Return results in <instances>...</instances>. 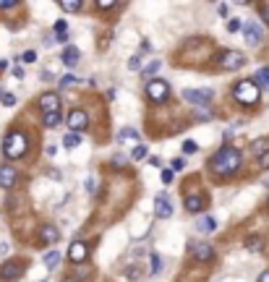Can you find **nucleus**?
Listing matches in <instances>:
<instances>
[{"label":"nucleus","mask_w":269,"mask_h":282,"mask_svg":"<svg viewBox=\"0 0 269 282\" xmlns=\"http://www.w3.org/2000/svg\"><path fill=\"white\" fill-rule=\"evenodd\" d=\"M212 256H214V248L209 246V243H202V246L194 248V259H196V261H209Z\"/></svg>","instance_id":"17"},{"label":"nucleus","mask_w":269,"mask_h":282,"mask_svg":"<svg viewBox=\"0 0 269 282\" xmlns=\"http://www.w3.org/2000/svg\"><path fill=\"white\" fill-rule=\"evenodd\" d=\"M60 264V251L55 248V251H47V254H45V266H47V269H55V266Z\"/></svg>","instance_id":"21"},{"label":"nucleus","mask_w":269,"mask_h":282,"mask_svg":"<svg viewBox=\"0 0 269 282\" xmlns=\"http://www.w3.org/2000/svg\"><path fill=\"white\" fill-rule=\"evenodd\" d=\"M97 8L99 11H112V8H118V3H115V0H97Z\"/></svg>","instance_id":"31"},{"label":"nucleus","mask_w":269,"mask_h":282,"mask_svg":"<svg viewBox=\"0 0 269 282\" xmlns=\"http://www.w3.org/2000/svg\"><path fill=\"white\" fill-rule=\"evenodd\" d=\"M194 120H202V123L204 120H212V110L209 108H196L194 110Z\"/></svg>","instance_id":"27"},{"label":"nucleus","mask_w":269,"mask_h":282,"mask_svg":"<svg viewBox=\"0 0 269 282\" xmlns=\"http://www.w3.org/2000/svg\"><path fill=\"white\" fill-rule=\"evenodd\" d=\"M58 238H60V233H58L55 225H42L40 233H37V240H40L42 246H55Z\"/></svg>","instance_id":"11"},{"label":"nucleus","mask_w":269,"mask_h":282,"mask_svg":"<svg viewBox=\"0 0 269 282\" xmlns=\"http://www.w3.org/2000/svg\"><path fill=\"white\" fill-rule=\"evenodd\" d=\"M87 191H89V194H97V183H94V178L87 180Z\"/></svg>","instance_id":"41"},{"label":"nucleus","mask_w":269,"mask_h":282,"mask_svg":"<svg viewBox=\"0 0 269 282\" xmlns=\"http://www.w3.org/2000/svg\"><path fill=\"white\" fill-rule=\"evenodd\" d=\"M233 100L238 105H246V108H256L261 100V89L253 84V79H243L233 87Z\"/></svg>","instance_id":"2"},{"label":"nucleus","mask_w":269,"mask_h":282,"mask_svg":"<svg viewBox=\"0 0 269 282\" xmlns=\"http://www.w3.org/2000/svg\"><path fill=\"white\" fill-rule=\"evenodd\" d=\"M162 180L165 183H173V170H162Z\"/></svg>","instance_id":"43"},{"label":"nucleus","mask_w":269,"mask_h":282,"mask_svg":"<svg viewBox=\"0 0 269 282\" xmlns=\"http://www.w3.org/2000/svg\"><path fill=\"white\" fill-rule=\"evenodd\" d=\"M24 269H26V264L21 261V259L5 261L3 266H0V280H3V282H16V280L24 277Z\"/></svg>","instance_id":"6"},{"label":"nucleus","mask_w":269,"mask_h":282,"mask_svg":"<svg viewBox=\"0 0 269 282\" xmlns=\"http://www.w3.org/2000/svg\"><path fill=\"white\" fill-rule=\"evenodd\" d=\"M149 165L152 167H162V159H159V157H149Z\"/></svg>","instance_id":"44"},{"label":"nucleus","mask_w":269,"mask_h":282,"mask_svg":"<svg viewBox=\"0 0 269 282\" xmlns=\"http://www.w3.org/2000/svg\"><path fill=\"white\" fill-rule=\"evenodd\" d=\"M81 144V133H66L63 136V147L66 149H76Z\"/></svg>","instance_id":"24"},{"label":"nucleus","mask_w":269,"mask_h":282,"mask_svg":"<svg viewBox=\"0 0 269 282\" xmlns=\"http://www.w3.org/2000/svg\"><path fill=\"white\" fill-rule=\"evenodd\" d=\"M259 16L264 19V24H269V3H264V5H259Z\"/></svg>","instance_id":"38"},{"label":"nucleus","mask_w":269,"mask_h":282,"mask_svg":"<svg viewBox=\"0 0 269 282\" xmlns=\"http://www.w3.org/2000/svg\"><path fill=\"white\" fill-rule=\"evenodd\" d=\"M206 165H209V173L217 175V178H233V175L241 170V165H243V154L235 147L227 144V147L214 152Z\"/></svg>","instance_id":"1"},{"label":"nucleus","mask_w":269,"mask_h":282,"mask_svg":"<svg viewBox=\"0 0 269 282\" xmlns=\"http://www.w3.org/2000/svg\"><path fill=\"white\" fill-rule=\"evenodd\" d=\"M13 76H16V79H24V68L16 65V68H13Z\"/></svg>","instance_id":"45"},{"label":"nucleus","mask_w":269,"mask_h":282,"mask_svg":"<svg viewBox=\"0 0 269 282\" xmlns=\"http://www.w3.org/2000/svg\"><path fill=\"white\" fill-rule=\"evenodd\" d=\"M55 32L58 34H66V21H55Z\"/></svg>","instance_id":"42"},{"label":"nucleus","mask_w":269,"mask_h":282,"mask_svg":"<svg viewBox=\"0 0 269 282\" xmlns=\"http://www.w3.org/2000/svg\"><path fill=\"white\" fill-rule=\"evenodd\" d=\"M37 105H40L42 115H45V112H58V108H60V97L55 94V91H45Z\"/></svg>","instance_id":"12"},{"label":"nucleus","mask_w":269,"mask_h":282,"mask_svg":"<svg viewBox=\"0 0 269 282\" xmlns=\"http://www.w3.org/2000/svg\"><path fill=\"white\" fill-rule=\"evenodd\" d=\"M8 8H16V3H11V0L8 3H0V11H8Z\"/></svg>","instance_id":"46"},{"label":"nucleus","mask_w":269,"mask_h":282,"mask_svg":"<svg viewBox=\"0 0 269 282\" xmlns=\"http://www.w3.org/2000/svg\"><path fill=\"white\" fill-rule=\"evenodd\" d=\"M45 152H47V157H55V154H58V147H47Z\"/></svg>","instance_id":"49"},{"label":"nucleus","mask_w":269,"mask_h":282,"mask_svg":"<svg viewBox=\"0 0 269 282\" xmlns=\"http://www.w3.org/2000/svg\"><path fill=\"white\" fill-rule=\"evenodd\" d=\"M55 42H60V44H66V42H68V34H58V37H55Z\"/></svg>","instance_id":"48"},{"label":"nucleus","mask_w":269,"mask_h":282,"mask_svg":"<svg viewBox=\"0 0 269 282\" xmlns=\"http://www.w3.org/2000/svg\"><path fill=\"white\" fill-rule=\"evenodd\" d=\"M264 186H269V178H267V180H264Z\"/></svg>","instance_id":"53"},{"label":"nucleus","mask_w":269,"mask_h":282,"mask_svg":"<svg viewBox=\"0 0 269 282\" xmlns=\"http://www.w3.org/2000/svg\"><path fill=\"white\" fill-rule=\"evenodd\" d=\"M217 13H220V16H225V13H227V5L220 3V5H217Z\"/></svg>","instance_id":"47"},{"label":"nucleus","mask_w":269,"mask_h":282,"mask_svg":"<svg viewBox=\"0 0 269 282\" xmlns=\"http://www.w3.org/2000/svg\"><path fill=\"white\" fill-rule=\"evenodd\" d=\"M60 60H63L68 68H73V65L81 60V50H79V47H73V44H68V47L63 50V55H60Z\"/></svg>","instance_id":"15"},{"label":"nucleus","mask_w":269,"mask_h":282,"mask_svg":"<svg viewBox=\"0 0 269 282\" xmlns=\"http://www.w3.org/2000/svg\"><path fill=\"white\" fill-rule=\"evenodd\" d=\"M66 123L71 126V133H81L84 128L89 126V115H87V110L73 108L71 112H68V120H66Z\"/></svg>","instance_id":"8"},{"label":"nucleus","mask_w":269,"mask_h":282,"mask_svg":"<svg viewBox=\"0 0 269 282\" xmlns=\"http://www.w3.org/2000/svg\"><path fill=\"white\" fill-rule=\"evenodd\" d=\"M60 8H63L66 13H76V11H81V0H60Z\"/></svg>","instance_id":"25"},{"label":"nucleus","mask_w":269,"mask_h":282,"mask_svg":"<svg viewBox=\"0 0 269 282\" xmlns=\"http://www.w3.org/2000/svg\"><path fill=\"white\" fill-rule=\"evenodd\" d=\"M259 167H264V170H269V152H267V154H261V157H259Z\"/></svg>","instance_id":"40"},{"label":"nucleus","mask_w":269,"mask_h":282,"mask_svg":"<svg viewBox=\"0 0 269 282\" xmlns=\"http://www.w3.org/2000/svg\"><path fill=\"white\" fill-rule=\"evenodd\" d=\"M5 68H8V63H5L3 58H0V71H5Z\"/></svg>","instance_id":"51"},{"label":"nucleus","mask_w":269,"mask_h":282,"mask_svg":"<svg viewBox=\"0 0 269 282\" xmlns=\"http://www.w3.org/2000/svg\"><path fill=\"white\" fill-rule=\"evenodd\" d=\"M42 126H45V128L60 126V112H45V115H42Z\"/></svg>","instance_id":"22"},{"label":"nucleus","mask_w":269,"mask_h":282,"mask_svg":"<svg viewBox=\"0 0 269 282\" xmlns=\"http://www.w3.org/2000/svg\"><path fill=\"white\" fill-rule=\"evenodd\" d=\"M131 157H134V159H147V157H149L147 144H136V147L131 149Z\"/></svg>","instance_id":"26"},{"label":"nucleus","mask_w":269,"mask_h":282,"mask_svg":"<svg viewBox=\"0 0 269 282\" xmlns=\"http://www.w3.org/2000/svg\"><path fill=\"white\" fill-rule=\"evenodd\" d=\"M199 230H202V233H214V230H217V219H214V217H202Z\"/></svg>","instance_id":"23"},{"label":"nucleus","mask_w":269,"mask_h":282,"mask_svg":"<svg viewBox=\"0 0 269 282\" xmlns=\"http://www.w3.org/2000/svg\"><path fill=\"white\" fill-rule=\"evenodd\" d=\"M29 152V139L24 131H11L3 139V154L5 159H21Z\"/></svg>","instance_id":"3"},{"label":"nucleus","mask_w":269,"mask_h":282,"mask_svg":"<svg viewBox=\"0 0 269 282\" xmlns=\"http://www.w3.org/2000/svg\"><path fill=\"white\" fill-rule=\"evenodd\" d=\"M253 84H256L259 89H264V91H269V65H264V68H259V71H256V76H253Z\"/></svg>","instance_id":"18"},{"label":"nucleus","mask_w":269,"mask_h":282,"mask_svg":"<svg viewBox=\"0 0 269 282\" xmlns=\"http://www.w3.org/2000/svg\"><path fill=\"white\" fill-rule=\"evenodd\" d=\"M19 180L16 170H13V165H0V188H13Z\"/></svg>","instance_id":"13"},{"label":"nucleus","mask_w":269,"mask_h":282,"mask_svg":"<svg viewBox=\"0 0 269 282\" xmlns=\"http://www.w3.org/2000/svg\"><path fill=\"white\" fill-rule=\"evenodd\" d=\"M241 32H243V40L248 42L251 47H256V44L264 40V32H261V26L256 24V21H248V24H243Z\"/></svg>","instance_id":"9"},{"label":"nucleus","mask_w":269,"mask_h":282,"mask_svg":"<svg viewBox=\"0 0 269 282\" xmlns=\"http://www.w3.org/2000/svg\"><path fill=\"white\" fill-rule=\"evenodd\" d=\"M217 63H220L222 71H238V68H243L246 63H248V58H246L241 50H222Z\"/></svg>","instance_id":"4"},{"label":"nucleus","mask_w":269,"mask_h":282,"mask_svg":"<svg viewBox=\"0 0 269 282\" xmlns=\"http://www.w3.org/2000/svg\"><path fill=\"white\" fill-rule=\"evenodd\" d=\"M155 215L159 217V219H167V217H173V204H170V199L162 194V196H157L155 199Z\"/></svg>","instance_id":"14"},{"label":"nucleus","mask_w":269,"mask_h":282,"mask_svg":"<svg viewBox=\"0 0 269 282\" xmlns=\"http://www.w3.org/2000/svg\"><path fill=\"white\" fill-rule=\"evenodd\" d=\"M241 26H243V21H238V19H233V21H227V32H230V34L241 32Z\"/></svg>","instance_id":"35"},{"label":"nucleus","mask_w":269,"mask_h":282,"mask_svg":"<svg viewBox=\"0 0 269 282\" xmlns=\"http://www.w3.org/2000/svg\"><path fill=\"white\" fill-rule=\"evenodd\" d=\"M149 261H152V274H159V272H162V259H159V254H152L149 256Z\"/></svg>","instance_id":"28"},{"label":"nucleus","mask_w":269,"mask_h":282,"mask_svg":"<svg viewBox=\"0 0 269 282\" xmlns=\"http://www.w3.org/2000/svg\"><path fill=\"white\" fill-rule=\"evenodd\" d=\"M157 71H159V60H152V63H149L147 68H144L141 73L147 76V79H152V73H157Z\"/></svg>","instance_id":"33"},{"label":"nucleus","mask_w":269,"mask_h":282,"mask_svg":"<svg viewBox=\"0 0 269 282\" xmlns=\"http://www.w3.org/2000/svg\"><path fill=\"white\" fill-rule=\"evenodd\" d=\"M267 152H269V139H267V136H264V139H256V141L251 144V154L256 157V159L261 154H267Z\"/></svg>","instance_id":"19"},{"label":"nucleus","mask_w":269,"mask_h":282,"mask_svg":"<svg viewBox=\"0 0 269 282\" xmlns=\"http://www.w3.org/2000/svg\"><path fill=\"white\" fill-rule=\"evenodd\" d=\"M186 212H191V215H199V212L204 209V199L199 194H191V196H186Z\"/></svg>","instance_id":"16"},{"label":"nucleus","mask_w":269,"mask_h":282,"mask_svg":"<svg viewBox=\"0 0 269 282\" xmlns=\"http://www.w3.org/2000/svg\"><path fill=\"white\" fill-rule=\"evenodd\" d=\"M259 246H261L259 235H248V238H246V248H248V251H259Z\"/></svg>","instance_id":"30"},{"label":"nucleus","mask_w":269,"mask_h":282,"mask_svg":"<svg viewBox=\"0 0 269 282\" xmlns=\"http://www.w3.org/2000/svg\"><path fill=\"white\" fill-rule=\"evenodd\" d=\"M259 282H269V269H267V272H261V274H259Z\"/></svg>","instance_id":"50"},{"label":"nucleus","mask_w":269,"mask_h":282,"mask_svg":"<svg viewBox=\"0 0 269 282\" xmlns=\"http://www.w3.org/2000/svg\"><path fill=\"white\" fill-rule=\"evenodd\" d=\"M183 152H186V154H196V152H199V144H196L194 139H186V141H183Z\"/></svg>","instance_id":"32"},{"label":"nucleus","mask_w":269,"mask_h":282,"mask_svg":"<svg viewBox=\"0 0 269 282\" xmlns=\"http://www.w3.org/2000/svg\"><path fill=\"white\" fill-rule=\"evenodd\" d=\"M123 141H139V131L136 128H123V131H118V144Z\"/></svg>","instance_id":"20"},{"label":"nucleus","mask_w":269,"mask_h":282,"mask_svg":"<svg viewBox=\"0 0 269 282\" xmlns=\"http://www.w3.org/2000/svg\"><path fill=\"white\" fill-rule=\"evenodd\" d=\"M147 97L152 102H167V97H170V84L165 79H149L147 81Z\"/></svg>","instance_id":"5"},{"label":"nucleus","mask_w":269,"mask_h":282,"mask_svg":"<svg viewBox=\"0 0 269 282\" xmlns=\"http://www.w3.org/2000/svg\"><path fill=\"white\" fill-rule=\"evenodd\" d=\"M63 282H79V280L76 277H63Z\"/></svg>","instance_id":"52"},{"label":"nucleus","mask_w":269,"mask_h":282,"mask_svg":"<svg viewBox=\"0 0 269 282\" xmlns=\"http://www.w3.org/2000/svg\"><path fill=\"white\" fill-rule=\"evenodd\" d=\"M0 102H3V108H13V105H16V94L3 91V94H0Z\"/></svg>","instance_id":"29"},{"label":"nucleus","mask_w":269,"mask_h":282,"mask_svg":"<svg viewBox=\"0 0 269 282\" xmlns=\"http://www.w3.org/2000/svg\"><path fill=\"white\" fill-rule=\"evenodd\" d=\"M73 84H76V76H71V73L60 79V87H73Z\"/></svg>","instance_id":"39"},{"label":"nucleus","mask_w":269,"mask_h":282,"mask_svg":"<svg viewBox=\"0 0 269 282\" xmlns=\"http://www.w3.org/2000/svg\"><path fill=\"white\" fill-rule=\"evenodd\" d=\"M19 60H21V63H34V60H37V52H34V50H26Z\"/></svg>","instance_id":"36"},{"label":"nucleus","mask_w":269,"mask_h":282,"mask_svg":"<svg viewBox=\"0 0 269 282\" xmlns=\"http://www.w3.org/2000/svg\"><path fill=\"white\" fill-rule=\"evenodd\" d=\"M128 71H141V58L139 55L128 58Z\"/></svg>","instance_id":"34"},{"label":"nucleus","mask_w":269,"mask_h":282,"mask_svg":"<svg viewBox=\"0 0 269 282\" xmlns=\"http://www.w3.org/2000/svg\"><path fill=\"white\" fill-rule=\"evenodd\" d=\"M89 256V246L84 240H73L71 248H68V261L71 264H84Z\"/></svg>","instance_id":"10"},{"label":"nucleus","mask_w":269,"mask_h":282,"mask_svg":"<svg viewBox=\"0 0 269 282\" xmlns=\"http://www.w3.org/2000/svg\"><path fill=\"white\" fill-rule=\"evenodd\" d=\"M170 165H173V173H180L183 167H186V159H183V157H175Z\"/></svg>","instance_id":"37"},{"label":"nucleus","mask_w":269,"mask_h":282,"mask_svg":"<svg viewBox=\"0 0 269 282\" xmlns=\"http://www.w3.org/2000/svg\"><path fill=\"white\" fill-rule=\"evenodd\" d=\"M180 97H183V100H186V102L196 105V108H202V105L206 108V105L212 102L214 91H212V89H186V91H183Z\"/></svg>","instance_id":"7"}]
</instances>
